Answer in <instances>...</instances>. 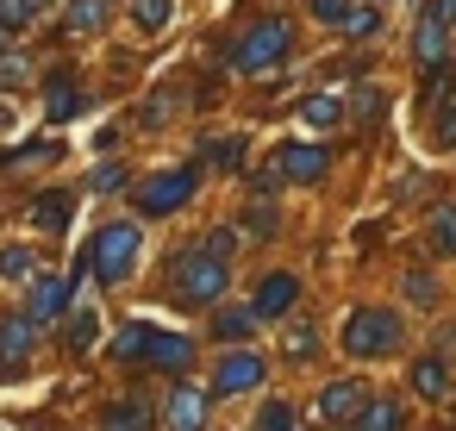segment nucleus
I'll use <instances>...</instances> for the list:
<instances>
[{"label": "nucleus", "mask_w": 456, "mask_h": 431, "mask_svg": "<svg viewBox=\"0 0 456 431\" xmlns=\"http://www.w3.org/2000/svg\"><path fill=\"white\" fill-rule=\"evenodd\" d=\"M138 244H144V232H138L132 219H107V225L88 238L82 263H88L101 281H126V275L138 269Z\"/></svg>", "instance_id": "obj_1"}, {"label": "nucleus", "mask_w": 456, "mask_h": 431, "mask_svg": "<svg viewBox=\"0 0 456 431\" xmlns=\"http://www.w3.org/2000/svg\"><path fill=\"white\" fill-rule=\"evenodd\" d=\"M294 51V32H288V20H256L238 45H232V69L238 76H269L281 57Z\"/></svg>", "instance_id": "obj_2"}, {"label": "nucleus", "mask_w": 456, "mask_h": 431, "mask_svg": "<svg viewBox=\"0 0 456 431\" xmlns=\"http://www.w3.org/2000/svg\"><path fill=\"white\" fill-rule=\"evenodd\" d=\"M219 294H225V256H219L213 244L182 250V256H175V300H182V306H207V300H219Z\"/></svg>", "instance_id": "obj_3"}, {"label": "nucleus", "mask_w": 456, "mask_h": 431, "mask_svg": "<svg viewBox=\"0 0 456 431\" xmlns=\"http://www.w3.org/2000/svg\"><path fill=\"white\" fill-rule=\"evenodd\" d=\"M394 344H400V319L381 313V306H369V313H356V319L344 325V350H350V356H387Z\"/></svg>", "instance_id": "obj_4"}, {"label": "nucleus", "mask_w": 456, "mask_h": 431, "mask_svg": "<svg viewBox=\"0 0 456 431\" xmlns=\"http://www.w3.org/2000/svg\"><path fill=\"white\" fill-rule=\"evenodd\" d=\"M194 169H163V175H151L144 188H138V213L144 219H163V213H175V207H188L194 200Z\"/></svg>", "instance_id": "obj_5"}, {"label": "nucleus", "mask_w": 456, "mask_h": 431, "mask_svg": "<svg viewBox=\"0 0 456 431\" xmlns=\"http://www.w3.org/2000/svg\"><path fill=\"white\" fill-rule=\"evenodd\" d=\"M32 344H38V325H32V313H13V319H0V375H20V369H26V356H32Z\"/></svg>", "instance_id": "obj_6"}, {"label": "nucleus", "mask_w": 456, "mask_h": 431, "mask_svg": "<svg viewBox=\"0 0 456 431\" xmlns=\"http://www.w3.org/2000/svg\"><path fill=\"white\" fill-rule=\"evenodd\" d=\"M250 387H263V356H256V350H232V356H219V369H213V394H250Z\"/></svg>", "instance_id": "obj_7"}, {"label": "nucleus", "mask_w": 456, "mask_h": 431, "mask_svg": "<svg viewBox=\"0 0 456 431\" xmlns=\"http://www.w3.org/2000/svg\"><path fill=\"white\" fill-rule=\"evenodd\" d=\"M325 169H331V157H325L319 144H281V150H275V175H281V182H319Z\"/></svg>", "instance_id": "obj_8"}, {"label": "nucleus", "mask_w": 456, "mask_h": 431, "mask_svg": "<svg viewBox=\"0 0 456 431\" xmlns=\"http://www.w3.org/2000/svg\"><path fill=\"white\" fill-rule=\"evenodd\" d=\"M163 425H169V431H207V394L182 381V387L169 394V406H163Z\"/></svg>", "instance_id": "obj_9"}, {"label": "nucleus", "mask_w": 456, "mask_h": 431, "mask_svg": "<svg viewBox=\"0 0 456 431\" xmlns=\"http://www.w3.org/2000/svg\"><path fill=\"white\" fill-rule=\"evenodd\" d=\"M63 306H69V275H38L32 281V325H51V319H63Z\"/></svg>", "instance_id": "obj_10"}, {"label": "nucleus", "mask_w": 456, "mask_h": 431, "mask_svg": "<svg viewBox=\"0 0 456 431\" xmlns=\"http://www.w3.org/2000/svg\"><path fill=\"white\" fill-rule=\"evenodd\" d=\"M194 362V337H175V331H151V350H144V369H188Z\"/></svg>", "instance_id": "obj_11"}, {"label": "nucleus", "mask_w": 456, "mask_h": 431, "mask_svg": "<svg viewBox=\"0 0 456 431\" xmlns=\"http://www.w3.org/2000/svg\"><path fill=\"white\" fill-rule=\"evenodd\" d=\"M369 400H362V381H331L325 394H319V406H313V419H350V412H362Z\"/></svg>", "instance_id": "obj_12"}, {"label": "nucleus", "mask_w": 456, "mask_h": 431, "mask_svg": "<svg viewBox=\"0 0 456 431\" xmlns=\"http://www.w3.org/2000/svg\"><path fill=\"white\" fill-rule=\"evenodd\" d=\"M294 300H300V281H294V275H269V281L256 288V300H250V306H256V319H281Z\"/></svg>", "instance_id": "obj_13"}, {"label": "nucleus", "mask_w": 456, "mask_h": 431, "mask_svg": "<svg viewBox=\"0 0 456 431\" xmlns=\"http://www.w3.org/2000/svg\"><path fill=\"white\" fill-rule=\"evenodd\" d=\"M76 107H82V94H76V82H69V69H51V82H45V119H76Z\"/></svg>", "instance_id": "obj_14"}, {"label": "nucleus", "mask_w": 456, "mask_h": 431, "mask_svg": "<svg viewBox=\"0 0 456 431\" xmlns=\"http://www.w3.org/2000/svg\"><path fill=\"white\" fill-rule=\"evenodd\" d=\"M69 207H76V194H69V188H57V194H38V200H32V225H38L45 238H57V232L69 225Z\"/></svg>", "instance_id": "obj_15"}, {"label": "nucleus", "mask_w": 456, "mask_h": 431, "mask_svg": "<svg viewBox=\"0 0 456 431\" xmlns=\"http://www.w3.org/2000/svg\"><path fill=\"white\" fill-rule=\"evenodd\" d=\"M444 32H450V26H437V20H419V32H412V57H419L425 69H444V63H450V51H444Z\"/></svg>", "instance_id": "obj_16"}, {"label": "nucleus", "mask_w": 456, "mask_h": 431, "mask_svg": "<svg viewBox=\"0 0 456 431\" xmlns=\"http://www.w3.org/2000/svg\"><path fill=\"white\" fill-rule=\"evenodd\" d=\"M412 387H419L425 400H444V394H450V362H444V356H425V362L412 369Z\"/></svg>", "instance_id": "obj_17"}, {"label": "nucleus", "mask_w": 456, "mask_h": 431, "mask_svg": "<svg viewBox=\"0 0 456 431\" xmlns=\"http://www.w3.org/2000/svg\"><path fill=\"white\" fill-rule=\"evenodd\" d=\"M101 431H151V406L144 400H119V406H107Z\"/></svg>", "instance_id": "obj_18"}, {"label": "nucleus", "mask_w": 456, "mask_h": 431, "mask_svg": "<svg viewBox=\"0 0 456 431\" xmlns=\"http://www.w3.org/2000/svg\"><path fill=\"white\" fill-rule=\"evenodd\" d=\"M300 119H306L313 132H331V126L344 119V107H338V94H306V101H300Z\"/></svg>", "instance_id": "obj_19"}, {"label": "nucleus", "mask_w": 456, "mask_h": 431, "mask_svg": "<svg viewBox=\"0 0 456 431\" xmlns=\"http://www.w3.org/2000/svg\"><path fill=\"white\" fill-rule=\"evenodd\" d=\"M213 331H219L225 344H244V337L256 331V306H225V313L213 319Z\"/></svg>", "instance_id": "obj_20"}, {"label": "nucleus", "mask_w": 456, "mask_h": 431, "mask_svg": "<svg viewBox=\"0 0 456 431\" xmlns=\"http://www.w3.org/2000/svg\"><path fill=\"white\" fill-rule=\"evenodd\" d=\"M63 26H69L76 38H82V32H101V26H107V0H69V20H63Z\"/></svg>", "instance_id": "obj_21"}, {"label": "nucleus", "mask_w": 456, "mask_h": 431, "mask_svg": "<svg viewBox=\"0 0 456 431\" xmlns=\"http://www.w3.org/2000/svg\"><path fill=\"white\" fill-rule=\"evenodd\" d=\"M94 337H101V313H94V306H76V313H69V350L82 356Z\"/></svg>", "instance_id": "obj_22"}, {"label": "nucleus", "mask_w": 456, "mask_h": 431, "mask_svg": "<svg viewBox=\"0 0 456 431\" xmlns=\"http://www.w3.org/2000/svg\"><path fill=\"white\" fill-rule=\"evenodd\" d=\"M144 350H151V325H126L113 337V362H144Z\"/></svg>", "instance_id": "obj_23"}, {"label": "nucleus", "mask_w": 456, "mask_h": 431, "mask_svg": "<svg viewBox=\"0 0 456 431\" xmlns=\"http://www.w3.org/2000/svg\"><path fill=\"white\" fill-rule=\"evenodd\" d=\"M281 350H288V356H294V362H306V356H313V350H319V331H313V325H306V319H294V325H288V331H281Z\"/></svg>", "instance_id": "obj_24"}, {"label": "nucleus", "mask_w": 456, "mask_h": 431, "mask_svg": "<svg viewBox=\"0 0 456 431\" xmlns=\"http://www.w3.org/2000/svg\"><path fill=\"white\" fill-rule=\"evenodd\" d=\"M431 250L437 256H456V207H437L431 213Z\"/></svg>", "instance_id": "obj_25"}, {"label": "nucleus", "mask_w": 456, "mask_h": 431, "mask_svg": "<svg viewBox=\"0 0 456 431\" xmlns=\"http://www.w3.org/2000/svg\"><path fill=\"white\" fill-rule=\"evenodd\" d=\"M169 13H175V0H132L138 32H163V26H169Z\"/></svg>", "instance_id": "obj_26"}, {"label": "nucleus", "mask_w": 456, "mask_h": 431, "mask_svg": "<svg viewBox=\"0 0 456 431\" xmlns=\"http://www.w3.org/2000/svg\"><path fill=\"white\" fill-rule=\"evenodd\" d=\"M362 431H400V406L394 400H369L362 406Z\"/></svg>", "instance_id": "obj_27"}, {"label": "nucleus", "mask_w": 456, "mask_h": 431, "mask_svg": "<svg viewBox=\"0 0 456 431\" xmlns=\"http://www.w3.org/2000/svg\"><path fill=\"white\" fill-rule=\"evenodd\" d=\"M200 157H207V163H219V169H238V163H244V138H213Z\"/></svg>", "instance_id": "obj_28"}, {"label": "nucleus", "mask_w": 456, "mask_h": 431, "mask_svg": "<svg viewBox=\"0 0 456 431\" xmlns=\"http://www.w3.org/2000/svg\"><path fill=\"white\" fill-rule=\"evenodd\" d=\"M0 275H7V281H32V250H26V244L0 250Z\"/></svg>", "instance_id": "obj_29"}, {"label": "nucleus", "mask_w": 456, "mask_h": 431, "mask_svg": "<svg viewBox=\"0 0 456 431\" xmlns=\"http://www.w3.org/2000/svg\"><path fill=\"white\" fill-rule=\"evenodd\" d=\"M256 431H294V406H288V400H269V406L256 412Z\"/></svg>", "instance_id": "obj_30"}, {"label": "nucleus", "mask_w": 456, "mask_h": 431, "mask_svg": "<svg viewBox=\"0 0 456 431\" xmlns=\"http://www.w3.org/2000/svg\"><path fill=\"white\" fill-rule=\"evenodd\" d=\"M32 13H38V0H0V26H32Z\"/></svg>", "instance_id": "obj_31"}, {"label": "nucleus", "mask_w": 456, "mask_h": 431, "mask_svg": "<svg viewBox=\"0 0 456 431\" xmlns=\"http://www.w3.org/2000/svg\"><path fill=\"white\" fill-rule=\"evenodd\" d=\"M375 26H381V13H375V7H350V13H344V32H350V38H369Z\"/></svg>", "instance_id": "obj_32"}, {"label": "nucleus", "mask_w": 456, "mask_h": 431, "mask_svg": "<svg viewBox=\"0 0 456 431\" xmlns=\"http://www.w3.org/2000/svg\"><path fill=\"white\" fill-rule=\"evenodd\" d=\"M169 113H175V94H151V101L138 107V119H144V126H163Z\"/></svg>", "instance_id": "obj_33"}, {"label": "nucleus", "mask_w": 456, "mask_h": 431, "mask_svg": "<svg viewBox=\"0 0 456 431\" xmlns=\"http://www.w3.org/2000/svg\"><path fill=\"white\" fill-rule=\"evenodd\" d=\"M26 76H32V63H26V57H7V51H0V82H7V88H20Z\"/></svg>", "instance_id": "obj_34"}, {"label": "nucleus", "mask_w": 456, "mask_h": 431, "mask_svg": "<svg viewBox=\"0 0 456 431\" xmlns=\"http://www.w3.org/2000/svg\"><path fill=\"white\" fill-rule=\"evenodd\" d=\"M113 188H126V169H119V163H107V169L94 175V194H113Z\"/></svg>", "instance_id": "obj_35"}, {"label": "nucleus", "mask_w": 456, "mask_h": 431, "mask_svg": "<svg viewBox=\"0 0 456 431\" xmlns=\"http://www.w3.org/2000/svg\"><path fill=\"white\" fill-rule=\"evenodd\" d=\"M313 13H319L325 26H344V13H350V7H344V0H313Z\"/></svg>", "instance_id": "obj_36"}, {"label": "nucleus", "mask_w": 456, "mask_h": 431, "mask_svg": "<svg viewBox=\"0 0 456 431\" xmlns=\"http://www.w3.org/2000/svg\"><path fill=\"white\" fill-rule=\"evenodd\" d=\"M425 20H437V26H456V0H431V7H425Z\"/></svg>", "instance_id": "obj_37"}, {"label": "nucleus", "mask_w": 456, "mask_h": 431, "mask_svg": "<svg viewBox=\"0 0 456 431\" xmlns=\"http://www.w3.org/2000/svg\"><path fill=\"white\" fill-rule=\"evenodd\" d=\"M0 51H7V26H0Z\"/></svg>", "instance_id": "obj_38"}, {"label": "nucleus", "mask_w": 456, "mask_h": 431, "mask_svg": "<svg viewBox=\"0 0 456 431\" xmlns=\"http://www.w3.org/2000/svg\"><path fill=\"white\" fill-rule=\"evenodd\" d=\"M38 7H45V0H38Z\"/></svg>", "instance_id": "obj_39"}]
</instances>
